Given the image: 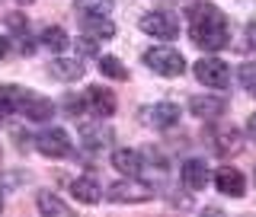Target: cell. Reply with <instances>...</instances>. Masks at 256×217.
<instances>
[{
    "instance_id": "1",
    "label": "cell",
    "mask_w": 256,
    "mask_h": 217,
    "mask_svg": "<svg viewBox=\"0 0 256 217\" xmlns=\"http://www.w3.org/2000/svg\"><path fill=\"white\" fill-rule=\"evenodd\" d=\"M189 35L192 42L205 51H221L230 45V29L228 16L214 3H192L189 6Z\"/></svg>"
},
{
    "instance_id": "2",
    "label": "cell",
    "mask_w": 256,
    "mask_h": 217,
    "mask_svg": "<svg viewBox=\"0 0 256 217\" xmlns=\"http://www.w3.org/2000/svg\"><path fill=\"white\" fill-rule=\"evenodd\" d=\"M144 64H148L154 74L160 77H182V70H186V61H182V54L176 51L170 45H154L144 51Z\"/></svg>"
},
{
    "instance_id": "3",
    "label": "cell",
    "mask_w": 256,
    "mask_h": 217,
    "mask_svg": "<svg viewBox=\"0 0 256 217\" xmlns=\"http://www.w3.org/2000/svg\"><path fill=\"white\" fill-rule=\"evenodd\" d=\"M150 198H154V189L138 182L134 176L109 186V202H116V205H141V202H150Z\"/></svg>"
},
{
    "instance_id": "4",
    "label": "cell",
    "mask_w": 256,
    "mask_h": 217,
    "mask_svg": "<svg viewBox=\"0 0 256 217\" xmlns=\"http://www.w3.org/2000/svg\"><path fill=\"white\" fill-rule=\"evenodd\" d=\"M36 147H38V154H45L52 160L70 157V150H74V147H70L68 131H61V128H45V131L36 138Z\"/></svg>"
},
{
    "instance_id": "5",
    "label": "cell",
    "mask_w": 256,
    "mask_h": 217,
    "mask_svg": "<svg viewBox=\"0 0 256 217\" xmlns=\"http://www.w3.org/2000/svg\"><path fill=\"white\" fill-rule=\"evenodd\" d=\"M196 77H198V83L212 86V90H224L230 80V70L221 58H202L196 64Z\"/></svg>"
},
{
    "instance_id": "6",
    "label": "cell",
    "mask_w": 256,
    "mask_h": 217,
    "mask_svg": "<svg viewBox=\"0 0 256 217\" xmlns=\"http://www.w3.org/2000/svg\"><path fill=\"white\" fill-rule=\"evenodd\" d=\"M141 122L150 128H173L180 122V109L173 102H157V106H144L141 109Z\"/></svg>"
},
{
    "instance_id": "7",
    "label": "cell",
    "mask_w": 256,
    "mask_h": 217,
    "mask_svg": "<svg viewBox=\"0 0 256 217\" xmlns=\"http://www.w3.org/2000/svg\"><path fill=\"white\" fill-rule=\"evenodd\" d=\"M214 186H218L221 195H228V198H244V192H246V179H244V173L234 170V166H221L218 176H214Z\"/></svg>"
},
{
    "instance_id": "8",
    "label": "cell",
    "mask_w": 256,
    "mask_h": 217,
    "mask_svg": "<svg viewBox=\"0 0 256 217\" xmlns=\"http://www.w3.org/2000/svg\"><path fill=\"white\" fill-rule=\"evenodd\" d=\"M141 29L148 32V35H154V38H173L180 26H176V19L166 16V13H144L141 16Z\"/></svg>"
},
{
    "instance_id": "9",
    "label": "cell",
    "mask_w": 256,
    "mask_h": 217,
    "mask_svg": "<svg viewBox=\"0 0 256 217\" xmlns=\"http://www.w3.org/2000/svg\"><path fill=\"white\" fill-rule=\"evenodd\" d=\"M20 112L29 118V122H45V118H52L54 106L45 99V96H36V93H26L22 90V99H20Z\"/></svg>"
},
{
    "instance_id": "10",
    "label": "cell",
    "mask_w": 256,
    "mask_h": 217,
    "mask_svg": "<svg viewBox=\"0 0 256 217\" xmlns=\"http://www.w3.org/2000/svg\"><path fill=\"white\" fill-rule=\"evenodd\" d=\"M189 112L198 118H218L228 112V102L221 96H192L189 99Z\"/></svg>"
},
{
    "instance_id": "11",
    "label": "cell",
    "mask_w": 256,
    "mask_h": 217,
    "mask_svg": "<svg viewBox=\"0 0 256 217\" xmlns=\"http://www.w3.org/2000/svg\"><path fill=\"white\" fill-rule=\"evenodd\" d=\"M182 186L189 192H202L208 186V166L202 160H186L182 163Z\"/></svg>"
},
{
    "instance_id": "12",
    "label": "cell",
    "mask_w": 256,
    "mask_h": 217,
    "mask_svg": "<svg viewBox=\"0 0 256 217\" xmlns=\"http://www.w3.org/2000/svg\"><path fill=\"white\" fill-rule=\"evenodd\" d=\"M212 141H214V150H218L221 157L237 154V150L244 147V138H240L237 128H214V131H212Z\"/></svg>"
},
{
    "instance_id": "13",
    "label": "cell",
    "mask_w": 256,
    "mask_h": 217,
    "mask_svg": "<svg viewBox=\"0 0 256 217\" xmlns=\"http://www.w3.org/2000/svg\"><path fill=\"white\" fill-rule=\"evenodd\" d=\"M70 195H74L77 202H84V205H96L102 198V189H100V182H96L93 176H80V179L70 182Z\"/></svg>"
},
{
    "instance_id": "14",
    "label": "cell",
    "mask_w": 256,
    "mask_h": 217,
    "mask_svg": "<svg viewBox=\"0 0 256 217\" xmlns=\"http://www.w3.org/2000/svg\"><path fill=\"white\" fill-rule=\"evenodd\" d=\"M86 106L93 109V115L106 118V115L116 112V96L109 90H102V86H90V90H86Z\"/></svg>"
},
{
    "instance_id": "15",
    "label": "cell",
    "mask_w": 256,
    "mask_h": 217,
    "mask_svg": "<svg viewBox=\"0 0 256 217\" xmlns=\"http://www.w3.org/2000/svg\"><path fill=\"white\" fill-rule=\"evenodd\" d=\"M80 141H84V147H90V150H102V147H109L112 131H109L102 122H96V125H80Z\"/></svg>"
},
{
    "instance_id": "16",
    "label": "cell",
    "mask_w": 256,
    "mask_h": 217,
    "mask_svg": "<svg viewBox=\"0 0 256 217\" xmlns=\"http://www.w3.org/2000/svg\"><path fill=\"white\" fill-rule=\"evenodd\" d=\"M84 32H86V38L106 42V38L116 35V22L109 16H84Z\"/></svg>"
},
{
    "instance_id": "17",
    "label": "cell",
    "mask_w": 256,
    "mask_h": 217,
    "mask_svg": "<svg viewBox=\"0 0 256 217\" xmlns=\"http://www.w3.org/2000/svg\"><path fill=\"white\" fill-rule=\"evenodd\" d=\"M112 166H116L118 173H125V176H138L141 173V166H144V160H141V154L138 150H116L112 154Z\"/></svg>"
},
{
    "instance_id": "18",
    "label": "cell",
    "mask_w": 256,
    "mask_h": 217,
    "mask_svg": "<svg viewBox=\"0 0 256 217\" xmlns=\"http://www.w3.org/2000/svg\"><path fill=\"white\" fill-rule=\"evenodd\" d=\"M48 70H52V77L64 80V83H70V80H80V77H84V64L74 61V58H54Z\"/></svg>"
},
{
    "instance_id": "19",
    "label": "cell",
    "mask_w": 256,
    "mask_h": 217,
    "mask_svg": "<svg viewBox=\"0 0 256 217\" xmlns=\"http://www.w3.org/2000/svg\"><path fill=\"white\" fill-rule=\"evenodd\" d=\"M20 99H22V90L13 83H0V118L20 112Z\"/></svg>"
},
{
    "instance_id": "20",
    "label": "cell",
    "mask_w": 256,
    "mask_h": 217,
    "mask_svg": "<svg viewBox=\"0 0 256 217\" xmlns=\"http://www.w3.org/2000/svg\"><path fill=\"white\" fill-rule=\"evenodd\" d=\"M36 205H38V211H42V214H58V217H68L70 214V205H64L58 195H52V192H38Z\"/></svg>"
},
{
    "instance_id": "21",
    "label": "cell",
    "mask_w": 256,
    "mask_h": 217,
    "mask_svg": "<svg viewBox=\"0 0 256 217\" xmlns=\"http://www.w3.org/2000/svg\"><path fill=\"white\" fill-rule=\"evenodd\" d=\"M74 13H80V16H109L112 0H74Z\"/></svg>"
},
{
    "instance_id": "22",
    "label": "cell",
    "mask_w": 256,
    "mask_h": 217,
    "mask_svg": "<svg viewBox=\"0 0 256 217\" xmlns=\"http://www.w3.org/2000/svg\"><path fill=\"white\" fill-rule=\"evenodd\" d=\"M42 45L52 48V51H64V48H68V32L61 26H45L42 29Z\"/></svg>"
},
{
    "instance_id": "23",
    "label": "cell",
    "mask_w": 256,
    "mask_h": 217,
    "mask_svg": "<svg viewBox=\"0 0 256 217\" xmlns=\"http://www.w3.org/2000/svg\"><path fill=\"white\" fill-rule=\"evenodd\" d=\"M100 74L109 77V80H125L128 70H125V64L118 61V58H112V54H102V58H100Z\"/></svg>"
},
{
    "instance_id": "24",
    "label": "cell",
    "mask_w": 256,
    "mask_h": 217,
    "mask_svg": "<svg viewBox=\"0 0 256 217\" xmlns=\"http://www.w3.org/2000/svg\"><path fill=\"white\" fill-rule=\"evenodd\" d=\"M240 83H244V90L250 96H256V61L240 64Z\"/></svg>"
},
{
    "instance_id": "25",
    "label": "cell",
    "mask_w": 256,
    "mask_h": 217,
    "mask_svg": "<svg viewBox=\"0 0 256 217\" xmlns=\"http://www.w3.org/2000/svg\"><path fill=\"white\" fill-rule=\"evenodd\" d=\"M64 109H68V115H80V112L86 109V99H80V96H64Z\"/></svg>"
},
{
    "instance_id": "26",
    "label": "cell",
    "mask_w": 256,
    "mask_h": 217,
    "mask_svg": "<svg viewBox=\"0 0 256 217\" xmlns=\"http://www.w3.org/2000/svg\"><path fill=\"white\" fill-rule=\"evenodd\" d=\"M246 131H250V138L256 141V115H250V122H246Z\"/></svg>"
},
{
    "instance_id": "27",
    "label": "cell",
    "mask_w": 256,
    "mask_h": 217,
    "mask_svg": "<svg viewBox=\"0 0 256 217\" xmlns=\"http://www.w3.org/2000/svg\"><path fill=\"white\" fill-rule=\"evenodd\" d=\"M6 51H10V42H6V38L0 35V58H6Z\"/></svg>"
},
{
    "instance_id": "28",
    "label": "cell",
    "mask_w": 256,
    "mask_h": 217,
    "mask_svg": "<svg viewBox=\"0 0 256 217\" xmlns=\"http://www.w3.org/2000/svg\"><path fill=\"white\" fill-rule=\"evenodd\" d=\"M246 32H250V38H253V42H256V19L250 22V26H246Z\"/></svg>"
},
{
    "instance_id": "29",
    "label": "cell",
    "mask_w": 256,
    "mask_h": 217,
    "mask_svg": "<svg viewBox=\"0 0 256 217\" xmlns=\"http://www.w3.org/2000/svg\"><path fill=\"white\" fill-rule=\"evenodd\" d=\"M0 211H4V192H0Z\"/></svg>"
},
{
    "instance_id": "30",
    "label": "cell",
    "mask_w": 256,
    "mask_h": 217,
    "mask_svg": "<svg viewBox=\"0 0 256 217\" xmlns=\"http://www.w3.org/2000/svg\"><path fill=\"white\" fill-rule=\"evenodd\" d=\"M16 3H32V0H16Z\"/></svg>"
},
{
    "instance_id": "31",
    "label": "cell",
    "mask_w": 256,
    "mask_h": 217,
    "mask_svg": "<svg viewBox=\"0 0 256 217\" xmlns=\"http://www.w3.org/2000/svg\"><path fill=\"white\" fill-rule=\"evenodd\" d=\"M253 179H256V170H253Z\"/></svg>"
}]
</instances>
